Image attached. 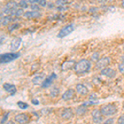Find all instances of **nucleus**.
<instances>
[{
    "label": "nucleus",
    "mask_w": 124,
    "mask_h": 124,
    "mask_svg": "<svg viewBox=\"0 0 124 124\" xmlns=\"http://www.w3.org/2000/svg\"><path fill=\"white\" fill-rule=\"evenodd\" d=\"M97 1H98V3H101V4H104L105 3L108 2V0H97Z\"/></svg>",
    "instance_id": "nucleus-39"
},
{
    "label": "nucleus",
    "mask_w": 124,
    "mask_h": 124,
    "mask_svg": "<svg viewBox=\"0 0 124 124\" xmlns=\"http://www.w3.org/2000/svg\"><path fill=\"white\" fill-rule=\"evenodd\" d=\"M60 94V89L59 88H53V89H51V90L50 91V95H51V97L52 98H55L57 97V96H59Z\"/></svg>",
    "instance_id": "nucleus-22"
},
{
    "label": "nucleus",
    "mask_w": 124,
    "mask_h": 124,
    "mask_svg": "<svg viewBox=\"0 0 124 124\" xmlns=\"http://www.w3.org/2000/svg\"><path fill=\"white\" fill-rule=\"evenodd\" d=\"M120 59H121L122 62H124V54H123V55H121V57H120Z\"/></svg>",
    "instance_id": "nucleus-40"
},
{
    "label": "nucleus",
    "mask_w": 124,
    "mask_h": 124,
    "mask_svg": "<svg viewBox=\"0 0 124 124\" xmlns=\"http://www.w3.org/2000/svg\"><path fill=\"white\" fill-rule=\"evenodd\" d=\"M17 106L19 107V108H21L22 110H25L29 107V105L27 103H24V102L18 101L17 102Z\"/></svg>",
    "instance_id": "nucleus-24"
},
{
    "label": "nucleus",
    "mask_w": 124,
    "mask_h": 124,
    "mask_svg": "<svg viewBox=\"0 0 124 124\" xmlns=\"http://www.w3.org/2000/svg\"><path fill=\"white\" fill-rule=\"evenodd\" d=\"M92 120L94 123H101L103 121V114L100 109H93L91 112Z\"/></svg>",
    "instance_id": "nucleus-5"
},
{
    "label": "nucleus",
    "mask_w": 124,
    "mask_h": 124,
    "mask_svg": "<svg viewBox=\"0 0 124 124\" xmlns=\"http://www.w3.org/2000/svg\"><path fill=\"white\" fill-rule=\"evenodd\" d=\"M22 41H23L22 37H14L11 41V51H17L20 48V46H21Z\"/></svg>",
    "instance_id": "nucleus-12"
},
{
    "label": "nucleus",
    "mask_w": 124,
    "mask_h": 124,
    "mask_svg": "<svg viewBox=\"0 0 124 124\" xmlns=\"http://www.w3.org/2000/svg\"><path fill=\"white\" fill-rule=\"evenodd\" d=\"M123 110H124V103H123Z\"/></svg>",
    "instance_id": "nucleus-44"
},
{
    "label": "nucleus",
    "mask_w": 124,
    "mask_h": 124,
    "mask_svg": "<svg viewBox=\"0 0 124 124\" xmlns=\"http://www.w3.org/2000/svg\"><path fill=\"white\" fill-rule=\"evenodd\" d=\"M29 2L27 1V0H20V2L18 3L19 4V8H23V9H26L29 7Z\"/></svg>",
    "instance_id": "nucleus-23"
},
{
    "label": "nucleus",
    "mask_w": 124,
    "mask_h": 124,
    "mask_svg": "<svg viewBox=\"0 0 124 124\" xmlns=\"http://www.w3.org/2000/svg\"><path fill=\"white\" fill-rule=\"evenodd\" d=\"M75 64H76V62L74 61V60H70V61H65L61 65L62 71H68V70H70L74 69Z\"/></svg>",
    "instance_id": "nucleus-14"
},
{
    "label": "nucleus",
    "mask_w": 124,
    "mask_h": 124,
    "mask_svg": "<svg viewBox=\"0 0 124 124\" xmlns=\"http://www.w3.org/2000/svg\"><path fill=\"white\" fill-rule=\"evenodd\" d=\"M13 22H14V17L11 15H6L3 18H1V26L2 27H6V26L10 25Z\"/></svg>",
    "instance_id": "nucleus-18"
},
{
    "label": "nucleus",
    "mask_w": 124,
    "mask_h": 124,
    "mask_svg": "<svg viewBox=\"0 0 124 124\" xmlns=\"http://www.w3.org/2000/svg\"><path fill=\"white\" fill-rule=\"evenodd\" d=\"M91 59H92V61H93L97 62L99 59H100V58H99V52H94L93 55H92Z\"/></svg>",
    "instance_id": "nucleus-29"
},
{
    "label": "nucleus",
    "mask_w": 124,
    "mask_h": 124,
    "mask_svg": "<svg viewBox=\"0 0 124 124\" xmlns=\"http://www.w3.org/2000/svg\"><path fill=\"white\" fill-rule=\"evenodd\" d=\"M31 10H34V11H41V7L40 6L38 3H34V4H31L30 6Z\"/></svg>",
    "instance_id": "nucleus-26"
},
{
    "label": "nucleus",
    "mask_w": 124,
    "mask_h": 124,
    "mask_svg": "<svg viewBox=\"0 0 124 124\" xmlns=\"http://www.w3.org/2000/svg\"><path fill=\"white\" fill-rule=\"evenodd\" d=\"M19 27H20V24L18 23H13L8 26V31H10V32H12V31H15V30L18 29Z\"/></svg>",
    "instance_id": "nucleus-21"
},
{
    "label": "nucleus",
    "mask_w": 124,
    "mask_h": 124,
    "mask_svg": "<svg viewBox=\"0 0 124 124\" xmlns=\"http://www.w3.org/2000/svg\"><path fill=\"white\" fill-rule=\"evenodd\" d=\"M110 62H111V60H110L109 57L105 56L103 58H100L95 64V68L97 70H103L104 68L108 67V65H109Z\"/></svg>",
    "instance_id": "nucleus-6"
},
{
    "label": "nucleus",
    "mask_w": 124,
    "mask_h": 124,
    "mask_svg": "<svg viewBox=\"0 0 124 124\" xmlns=\"http://www.w3.org/2000/svg\"><path fill=\"white\" fill-rule=\"evenodd\" d=\"M118 70L122 75H124V62H122L118 65Z\"/></svg>",
    "instance_id": "nucleus-31"
},
{
    "label": "nucleus",
    "mask_w": 124,
    "mask_h": 124,
    "mask_svg": "<svg viewBox=\"0 0 124 124\" xmlns=\"http://www.w3.org/2000/svg\"><path fill=\"white\" fill-rule=\"evenodd\" d=\"M30 4H34V3H38L39 0H28Z\"/></svg>",
    "instance_id": "nucleus-38"
},
{
    "label": "nucleus",
    "mask_w": 124,
    "mask_h": 124,
    "mask_svg": "<svg viewBox=\"0 0 124 124\" xmlns=\"http://www.w3.org/2000/svg\"><path fill=\"white\" fill-rule=\"evenodd\" d=\"M10 113H6L3 114V118L1 119V123H4L6 121H7V119L8 118V116H9Z\"/></svg>",
    "instance_id": "nucleus-33"
},
{
    "label": "nucleus",
    "mask_w": 124,
    "mask_h": 124,
    "mask_svg": "<svg viewBox=\"0 0 124 124\" xmlns=\"http://www.w3.org/2000/svg\"><path fill=\"white\" fill-rule=\"evenodd\" d=\"M69 2V0H56L55 1V4L56 6H62V5H66Z\"/></svg>",
    "instance_id": "nucleus-28"
},
{
    "label": "nucleus",
    "mask_w": 124,
    "mask_h": 124,
    "mask_svg": "<svg viewBox=\"0 0 124 124\" xmlns=\"http://www.w3.org/2000/svg\"><path fill=\"white\" fill-rule=\"evenodd\" d=\"M69 8L66 7L65 5H62V6H56V8H55V9H56L57 12H60V13H63V12L66 11L68 10Z\"/></svg>",
    "instance_id": "nucleus-25"
},
{
    "label": "nucleus",
    "mask_w": 124,
    "mask_h": 124,
    "mask_svg": "<svg viewBox=\"0 0 124 124\" xmlns=\"http://www.w3.org/2000/svg\"><path fill=\"white\" fill-rule=\"evenodd\" d=\"M87 111H88L87 106L83 103L82 105H79V107H77L76 110H75V113H76V114L78 116H83L87 113Z\"/></svg>",
    "instance_id": "nucleus-19"
},
{
    "label": "nucleus",
    "mask_w": 124,
    "mask_h": 124,
    "mask_svg": "<svg viewBox=\"0 0 124 124\" xmlns=\"http://www.w3.org/2000/svg\"><path fill=\"white\" fill-rule=\"evenodd\" d=\"M3 89L7 92V93H10V95H14L16 93H17V87L13 85V84L10 83H5L3 85Z\"/></svg>",
    "instance_id": "nucleus-11"
},
{
    "label": "nucleus",
    "mask_w": 124,
    "mask_h": 124,
    "mask_svg": "<svg viewBox=\"0 0 124 124\" xmlns=\"http://www.w3.org/2000/svg\"><path fill=\"white\" fill-rule=\"evenodd\" d=\"M114 123V119L113 118H108L107 120H105L104 122H103V123L104 124H108V123Z\"/></svg>",
    "instance_id": "nucleus-35"
},
{
    "label": "nucleus",
    "mask_w": 124,
    "mask_h": 124,
    "mask_svg": "<svg viewBox=\"0 0 124 124\" xmlns=\"http://www.w3.org/2000/svg\"><path fill=\"white\" fill-rule=\"evenodd\" d=\"M55 3H47V8L49 9H51V8H55Z\"/></svg>",
    "instance_id": "nucleus-36"
},
{
    "label": "nucleus",
    "mask_w": 124,
    "mask_h": 124,
    "mask_svg": "<svg viewBox=\"0 0 124 124\" xmlns=\"http://www.w3.org/2000/svg\"><path fill=\"white\" fill-rule=\"evenodd\" d=\"M20 56L19 52H9L2 54L0 55V63L1 64H8L11 61L17 60Z\"/></svg>",
    "instance_id": "nucleus-3"
},
{
    "label": "nucleus",
    "mask_w": 124,
    "mask_h": 124,
    "mask_svg": "<svg viewBox=\"0 0 124 124\" xmlns=\"http://www.w3.org/2000/svg\"><path fill=\"white\" fill-rule=\"evenodd\" d=\"M74 31H75V27H74V25L73 24H70V25L65 26V27H64L63 28H61L60 30L59 33L57 34V37L60 39L64 38V37L69 36L70 34H71Z\"/></svg>",
    "instance_id": "nucleus-4"
},
{
    "label": "nucleus",
    "mask_w": 124,
    "mask_h": 124,
    "mask_svg": "<svg viewBox=\"0 0 124 124\" xmlns=\"http://www.w3.org/2000/svg\"><path fill=\"white\" fill-rule=\"evenodd\" d=\"M100 74L102 75H103V76L108 77V78H113L116 76V74L117 73H116V71L113 69H112V68L106 67L104 69L101 70Z\"/></svg>",
    "instance_id": "nucleus-15"
},
{
    "label": "nucleus",
    "mask_w": 124,
    "mask_h": 124,
    "mask_svg": "<svg viewBox=\"0 0 124 124\" xmlns=\"http://www.w3.org/2000/svg\"><path fill=\"white\" fill-rule=\"evenodd\" d=\"M31 103H32L33 105H38L39 101L37 100V99H31Z\"/></svg>",
    "instance_id": "nucleus-37"
},
{
    "label": "nucleus",
    "mask_w": 124,
    "mask_h": 124,
    "mask_svg": "<svg viewBox=\"0 0 124 124\" xmlns=\"http://www.w3.org/2000/svg\"><path fill=\"white\" fill-rule=\"evenodd\" d=\"M3 41H4V36H1V45L3 44Z\"/></svg>",
    "instance_id": "nucleus-41"
},
{
    "label": "nucleus",
    "mask_w": 124,
    "mask_h": 124,
    "mask_svg": "<svg viewBox=\"0 0 124 124\" xmlns=\"http://www.w3.org/2000/svg\"><path fill=\"white\" fill-rule=\"evenodd\" d=\"M45 79H46L45 74H37L32 79V84L34 85L41 86L42 85V83Z\"/></svg>",
    "instance_id": "nucleus-16"
},
{
    "label": "nucleus",
    "mask_w": 124,
    "mask_h": 124,
    "mask_svg": "<svg viewBox=\"0 0 124 124\" xmlns=\"http://www.w3.org/2000/svg\"><path fill=\"white\" fill-rule=\"evenodd\" d=\"M29 119H30L29 116L25 113H18V114L16 115L14 117V120L18 123H26L29 121Z\"/></svg>",
    "instance_id": "nucleus-13"
},
{
    "label": "nucleus",
    "mask_w": 124,
    "mask_h": 124,
    "mask_svg": "<svg viewBox=\"0 0 124 124\" xmlns=\"http://www.w3.org/2000/svg\"><path fill=\"white\" fill-rule=\"evenodd\" d=\"M91 69V63L89 60L87 59H82L80 61L76 62L74 70L78 75H84V74L88 73Z\"/></svg>",
    "instance_id": "nucleus-1"
},
{
    "label": "nucleus",
    "mask_w": 124,
    "mask_h": 124,
    "mask_svg": "<svg viewBox=\"0 0 124 124\" xmlns=\"http://www.w3.org/2000/svg\"><path fill=\"white\" fill-rule=\"evenodd\" d=\"M121 6H122V8L124 9V0H122V2H121Z\"/></svg>",
    "instance_id": "nucleus-42"
},
{
    "label": "nucleus",
    "mask_w": 124,
    "mask_h": 124,
    "mask_svg": "<svg viewBox=\"0 0 124 124\" xmlns=\"http://www.w3.org/2000/svg\"><path fill=\"white\" fill-rule=\"evenodd\" d=\"M56 79H57V75L55 73H52L51 75H50L49 76L46 77V79H44L41 87L43 88V89H47V88H49L50 86L52 85L54 80H55Z\"/></svg>",
    "instance_id": "nucleus-8"
},
{
    "label": "nucleus",
    "mask_w": 124,
    "mask_h": 124,
    "mask_svg": "<svg viewBox=\"0 0 124 124\" xmlns=\"http://www.w3.org/2000/svg\"><path fill=\"white\" fill-rule=\"evenodd\" d=\"M117 123L119 124H124V113H123L117 119Z\"/></svg>",
    "instance_id": "nucleus-34"
},
{
    "label": "nucleus",
    "mask_w": 124,
    "mask_h": 124,
    "mask_svg": "<svg viewBox=\"0 0 124 124\" xmlns=\"http://www.w3.org/2000/svg\"><path fill=\"white\" fill-rule=\"evenodd\" d=\"M101 112L105 117H110V116H113L117 113V106L113 103H108L106 104L101 108Z\"/></svg>",
    "instance_id": "nucleus-2"
},
{
    "label": "nucleus",
    "mask_w": 124,
    "mask_h": 124,
    "mask_svg": "<svg viewBox=\"0 0 124 124\" xmlns=\"http://www.w3.org/2000/svg\"><path fill=\"white\" fill-rule=\"evenodd\" d=\"M114 0H108V2H110V3H112V2H113Z\"/></svg>",
    "instance_id": "nucleus-43"
},
{
    "label": "nucleus",
    "mask_w": 124,
    "mask_h": 124,
    "mask_svg": "<svg viewBox=\"0 0 124 124\" xmlns=\"http://www.w3.org/2000/svg\"><path fill=\"white\" fill-rule=\"evenodd\" d=\"M99 12V8L97 7H90L89 9V13L91 14H96Z\"/></svg>",
    "instance_id": "nucleus-30"
},
{
    "label": "nucleus",
    "mask_w": 124,
    "mask_h": 124,
    "mask_svg": "<svg viewBox=\"0 0 124 124\" xmlns=\"http://www.w3.org/2000/svg\"><path fill=\"white\" fill-rule=\"evenodd\" d=\"M75 90L81 96H85L89 93V89L83 84H78L75 88Z\"/></svg>",
    "instance_id": "nucleus-17"
},
{
    "label": "nucleus",
    "mask_w": 124,
    "mask_h": 124,
    "mask_svg": "<svg viewBox=\"0 0 124 124\" xmlns=\"http://www.w3.org/2000/svg\"><path fill=\"white\" fill-rule=\"evenodd\" d=\"M75 93L76 91L73 89H69L65 91V93L62 94L61 96V99H63L64 101H69V100H71L75 98Z\"/></svg>",
    "instance_id": "nucleus-9"
},
{
    "label": "nucleus",
    "mask_w": 124,
    "mask_h": 124,
    "mask_svg": "<svg viewBox=\"0 0 124 124\" xmlns=\"http://www.w3.org/2000/svg\"><path fill=\"white\" fill-rule=\"evenodd\" d=\"M47 1L46 0H39V3L38 4L41 6V8H46L47 7Z\"/></svg>",
    "instance_id": "nucleus-32"
},
{
    "label": "nucleus",
    "mask_w": 124,
    "mask_h": 124,
    "mask_svg": "<svg viewBox=\"0 0 124 124\" xmlns=\"http://www.w3.org/2000/svg\"><path fill=\"white\" fill-rule=\"evenodd\" d=\"M42 17V14L40 11H34V10H31V11H27L25 12L23 15V17L26 19H38L41 18Z\"/></svg>",
    "instance_id": "nucleus-7"
},
{
    "label": "nucleus",
    "mask_w": 124,
    "mask_h": 124,
    "mask_svg": "<svg viewBox=\"0 0 124 124\" xmlns=\"http://www.w3.org/2000/svg\"><path fill=\"white\" fill-rule=\"evenodd\" d=\"M19 7V4L18 3H17V2L15 1H10L8 3H6L5 5V8H7L8 9H14V8H17Z\"/></svg>",
    "instance_id": "nucleus-20"
},
{
    "label": "nucleus",
    "mask_w": 124,
    "mask_h": 124,
    "mask_svg": "<svg viewBox=\"0 0 124 124\" xmlns=\"http://www.w3.org/2000/svg\"><path fill=\"white\" fill-rule=\"evenodd\" d=\"M61 117L64 120H70L73 118L74 117V111L71 108H66L61 112Z\"/></svg>",
    "instance_id": "nucleus-10"
},
{
    "label": "nucleus",
    "mask_w": 124,
    "mask_h": 124,
    "mask_svg": "<svg viewBox=\"0 0 124 124\" xmlns=\"http://www.w3.org/2000/svg\"><path fill=\"white\" fill-rule=\"evenodd\" d=\"M24 13H25V12H24V9L23 8H17V12H16V16L15 17H22V16L24 15Z\"/></svg>",
    "instance_id": "nucleus-27"
}]
</instances>
